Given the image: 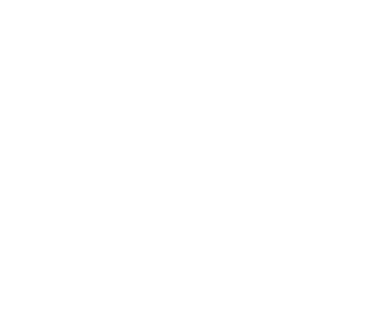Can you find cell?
Returning <instances> with one entry per match:
<instances>
[]
</instances>
